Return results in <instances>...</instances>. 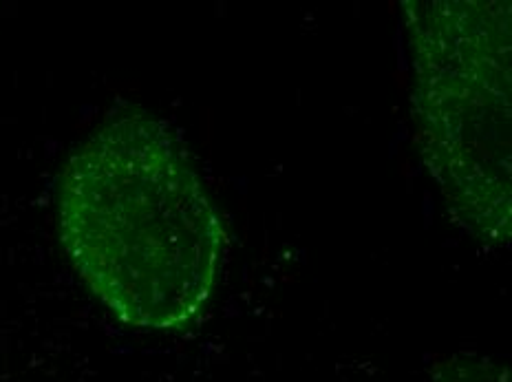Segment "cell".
Returning <instances> with one entry per match:
<instances>
[{
    "label": "cell",
    "mask_w": 512,
    "mask_h": 382,
    "mask_svg": "<svg viewBox=\"0 0 512 382\" xmlns=\"http://www.w3.org/2000/svg\"><path fill=\"white\" fill-rule=\"evenodd\" d=\"M415 142L455 224L510 241V3L404 0Z\"/></svg>",
    "instance_id": "7a4b0ae2"
},
{
    "label": "cell",
    "mask_w": 512,
    "mask_h": 382,
    "mask_svg": "<svg viewBox=\"0 0 512 382\" xmlns=\"http://www.w3.org/2000/svg\"><path fill=\"white\" fill-rule=\"evenodd\" d=\"M56 212L73 270L124 325L177 330L210 301L226 230L175 133L151 113H117L71 153Z\"/></svg>",
    "instance_id": "6da1fadb"
}]
</instances>
